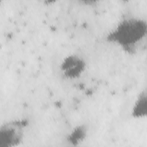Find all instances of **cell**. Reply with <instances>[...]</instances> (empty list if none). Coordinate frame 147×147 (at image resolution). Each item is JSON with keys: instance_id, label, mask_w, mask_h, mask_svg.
Returning a JSON list of instances; mask_svg holds the SVG:
<instances>
[{"instance_id": "obj_4", "label": "cell", "mask_w": 147, "mask_h": 147, "mask_svg": "<svg viewBox=\"0 0 147 147\" xmlns=\"http://www.w3.org/2000/svg\"><path fill=\"white\" fill-rule=\"evenodd\" d=\"M147 114L146 90H142L137 96L131 109V115L134 118H141Z\"/></svg>"}, {"instance_id": "obj_1", "label": "cell", "mask_w": 147, "mask_h": 147, "mask_svg": "<svg viewBox=\"0 0 147 147\" xmlns=\"http://www.w3.org/2000/svg\"><path fill=\"white\" fill-rule=\"evenodd\" d=\"M146 33L147 23L145 20L126 17L107 34L106 40L115 44L128 53L133 54L146 38Z\"/></svg>"}, {"instance_id": "obj_5", "label": "cell", "mask_w": 147, "mask_h": 147, "mask_svg": "<svg viewBox=\"0 0 147 147\" xmlns=\"http://www.w3.org/2000/svg\"><path fill=\"white\" fill-rule=\"evenodd\" d=\"M87 134V127L84 124L76 126L66 137L67 142L72 146H77L82 143Z\"/></svg>"}, {"instance_id": "obj_2", "label": "cell", "mask_w": 147, "mask_h": 147, "mask_svg": "<svg viewBox=\"0 0 147 147\" xmlns=\"http://www.w3.org/2000/svg\"><path fill=\"white\" fill-rule=\"evenodd\" d=\"M29 125L26 118L10 119L0 127V147H16L23 141Z\"/></svg>"}, {"instance_id": "obj_3", "label": "cell", "mask_w": 147, "mask_h": 147, "mask_svg": "<svg viewBox=\"0 0 147 147\" xmlns=\"http://www.w3.org/2000/svg\"><path fill=\"white\" fill-rule=\"evenodd\" d=\"M86 66V60L83 57L76 53H72L64 57L60 68L64 78L72 80L79 78L84 72Z\"/></svg>"}]
</instances>
